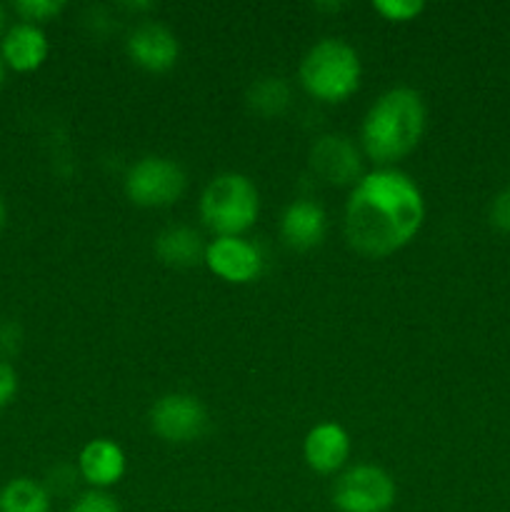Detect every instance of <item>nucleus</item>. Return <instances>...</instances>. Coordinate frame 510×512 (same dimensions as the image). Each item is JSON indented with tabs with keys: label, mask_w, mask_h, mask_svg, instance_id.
Returning <instances> with one entry per match:
<instances>
[{
	"label": "nucleus",
	"mask_w": 510,
	"mask_h": 512,
	"mask_svg": "<svg viewBox=\"0 0 510 512\" xmlns=\"http://www.w3.org/2000/svg\"><path fill=\"white\" fill-rule=\"evenodd\" d=\"M425 218L418 185L400 170H375L358 180L345 205V235L358 253L385 258L415 238Z\"/></svg>",
	"instance_id": "nucleus-1"
},
{
	"label": "nucleus",
	"mask_w": 510,
	"mask_h": 512,
	"mask_svg": "<svg viewBox=\"0 0 510 512\" xmlns=\"http://www.w3.org/2000/svg\"><path fill=\"white\" fill-rule=\"evenodd\" d=\"M425 103L415 90L393 88L370 105L363 120V148L380 165L405 158L425 133Z\"/></svg>",
	"instance_id": "nucleus-2"
},
{
	"label": "nucleus",
	"mask_w": 510,
	"mask_h": 512,
	"mask_svg": "<svg viewBox=\"0 0 510 512\" xmlns=\"http://www.w3.org/2000/svg\"><path fill=\"white\" fill-rule=\"evenodd\" d=\"M300 80L313 98L343 103L360 85L358 53L343 40H320L300 63Z\"/></svg>",
	"instance_id": "nucleus-3"
},
{
	"label": "nucleus",
	"mask_w": 510,
	"mask_h": 512,
	"mask_svg": "<svg viewBox=\"0 0 510 512\" xmlns=\"http://www.w3.org/2000/svg\"><path fill=\"white\" fill-rule=\"evenodd\" d=\"M258 190L240 173H223L208 183L200 198V218L220 238H238L258 218Z\"/></svg>",
	"instance_id": "nucleus-4"
},
{
	"label": "nucleus",
	"mask_w": 510,
	"mask_h": 512,
	"mask_svg": "<svg viewBox=\"0 0 510 512\" xmlns=\"http://www.w3.org/2000/svg\"><path fill=\"white\" fill-rule=\"evenodd\" d=\"M185 183L183 168L173 160L143 158L128 170L125 193L140 208H165L183 195Z\"/></svg>",
	"instance_id": "nucleus-5"
},
{
	"label": "nucleus",
	"mask_w": 510,
	"mask_h": 512,
	"mask_svg": "<svg viewBox=\"0 0 510 512\" xmlns=\"http://www.w3.org/2000/svg\"><path fill=\"white\" fill-rule=\"evenodd\" d=\"M333 503L340 512H388L395 503V483L375 465H358L338 480Z\"/></svg>",
	"instance_id": "nucleus-6"
},
{
	"label": "nucleus",
	"mask_w": 510,
	"mask_h": 512,
	"mask_svg": "<svg viewBox=\"0 0 510 512\" xmlns=\"http://www.w3.org/2000/svg\"><path fill=\"white\" fill-rule=\"evenodd\" d=\"M150 428L168 443H190L205 433L208 413L193 395H165L150 410Z\"/></svg>",
	"instance_id": "nucleus-7"
},
{
	"label": "nucleus",
	"mask_w": 510,
	"mask_h": 512,
	"mask_svg": "<svg viewBox=\"0 0 510 512\" xmlns=\"http://www.w3.org/2000/svg\"><path fill=\"white\" fill-rule=\"evenodd\" d=\"M205 265L228 283H250L260 275L263 258L258 248L240 238H218L205 248Z\"/></svg>",
	"instance_id": "nucleus-8"
},
{
	"label": "nucleus",
	"mask_w": 510,
	"mask_h": 512,
	"mask_svg": "<svg viewBox=\"0 0 510 512\" xmlns=\"http://www.w3.org/2000/svg\"><path fill=\"white\" fill-rule=\"evenodd\" d=\"M315 173L333 185H348L360 175V155L345 135H323L310 150Z\"/></svg>",
	"instance_id": "nucleus-9"
},
{
	"label": "nucleus",
	"mask_w": 510,
	"mask_h": 512,
	"mask_svg": "<svg viewBox=\"0 0 510 512\" xmlns=\"http://www.w3.org/2000/svg\"><path fill=\"white\" fill-rule=\"evenodd\" d=\"M128 53L140 68L163 73L178 60V40L168 28L158 23H143L130 33Z\"/></svg>",
	"instance_id": "nucleus-10"
},
{
	"label": "nucleus",
	"mask_w": 510,
	"mask_h": 512,
	"mask_svg": "<svg viewBox=\"0 0 510 512\" xmlns=\"http://www.w3.org/2000/svg\"><path fill=\"white\" fill-rule=\"evenodd\" d=\"M350 455V438L338 423H320L305 438V460L315 473H335Z\"/></svg>",
	"instance_id": "nucleus-11"
},
{
	"label": "nucleus",
	"mask_w": 510,
	"mask_h": 512,
	"mask_svg": "<svg viewBox=\"0 0 510 512\" xmlns=\"http://www.w3.org/2000/svg\"><path fill=\"white\" fill-rule=\"evenodd\" d=\"M0 58L13 70L30 73V70L40 68L43 60L48 58V38L38 25H13L0 43Z\"/></svg>",
	"instance_id": "nucleus-12"
},
{
	"label": "nucleus",
	"mask_w": 510,
	"mask_h": 512,
	"mask_svg": "<svg viewBox=\"0 0 510 512\" xmlns=\"http://www.w3.org/2000/svg\"><path fill=\"white\" fill-rule=\"evenodd\" d=\"M325 213L313 200H295L283 213V240L295 250H310L323 243Z\"/></svg>",
	"instance_id": "nucleus-13"
},
{
	"label": "nucleus",
	"mask_w": 510,
	"mask_h": 512,
	"mask_svg": "<svg viewBox=\"0 0 510 512\" xmlns=\"http://www.w3.org/2000/svg\"><path fill=\"white\" fill-rule=\"evenodd\" d=\"M80 475L95 488H110L125 473V455L113 440H90L80 453Z\"/></svg>",
	"instance_id": "nucleus-14"
},
{
	"label": "nucleus",
	"mask_w": 510,
	"mask_h": 512,
	"mask_svg": "<svg viewBox=\"0 0 510 512\" xmlns=\"http://www.w3.org/2000/svg\"><path fill=\"white\" fill-rule=\"evenodd\" d=\"M155 253L165 265H173V268H190L200 258H205L200 235L193 228H185V225L163 230L155 240Z\"/></svg>",
	"instance_id": "nucleus-15"
},
{
	"label": "nucleus",
	"mask_w": 510,
	"mask_h": 512,
	"mask_svg": "<svg viewBox=\"0 0 510 512\" xmlns=\"http://www.w3.org/2000/svg\"><path fill=\"white\" fill-rule=\"evenodd\" d=\"M0 512H50V493L33 478H15L0 488Z\"/></svg>",
	"instance_id": "nucleus-16"
},
{
	"label": "nucleus",
	"mask_w": 510,
	"mask_h": 512,
	"mask_svg": "<svg viewBox=\"0 0 510 512\" xmlns=\"http://www.w3.org/2000/svg\"><path fill=\"white\" fill-rule=\"evenodd\" d=\"M288 100H290V90L280 78L258 80L248 93L250 108H253L255 113L265 115V118L283 113V110L288 108Z\"/></svg>",
	"instance_id": "nucleus-17"
},
{
	"label": "nucleus",
	"mask_w": 510,
	"mask_h": 512,
	"mask_svg": "<svg viewBox=\"0 0 510 512\" xmlns=\"http://www.w3.org/2000/svg\"><path fill=\"white\" fill-rule=\"evenodd\" d=\"M13 8L15 13L23 18V23L38 25V23H45V20L55 18V15H60V10L65 8V3L63 0H18Z\"/></svg>",
	"instance_id": "nucleus-18"
},
{
	"label": "nucleus",
	"mask_w": 510,
	"mask_h": 512,
	"mask_svg": "<svg viewBox=\"0 0 510 512\" xmlns=\"http://www.w3.org/2000/svg\"><path fill=\"white\" fill-rule=\"evenodd\" d=\"M373 8L383 15L385 20H393V23H405V20H413L423 13L425 5L420 0H375Z\"/></svg>",
	"instance_id": "nucleus-19"
},
{
	"label": "nucleus",
	"mask_w": 510,
	"mask_h": 512,
	"mask_svg": "<svg viewBox=\"0 0 510 512\" xmlns=\"http://www.w3.org/2000/svg\"><path fill=\"white\" fill-rule=\"evenodd\" d=\"M70 512H120V505L115 503V498H110L108 493L93 490V493H85L83 498L70 508Z\"/></svg>",
	"instance_id": "nucleus-20"
},
{
	"label": "nucleus",
	"mask_w": 510,
	"mask_h": 512,
	"mask_svg": "<svg viewBox=\"0 0 510 512\" xmlns=\"http://www.w3.org/2000/svg\"><path fill=\"white\" fill-rule=\"evenodd\" d=\"M490 223L498 230H503V233H510V185L493 198V205H490Z\"/></svg>",
	"instance_id": "nucleus-21"
},
{
	"label": "nucleus",
	"mask_w": 510,
	"mask_h": 512,
	"mask_svg": "<svg viewBox=\"0 0 510 512\" xmlns=\"http://www.w3.org/2000/svg\"><path fill=\"white\" fill-rule=\"evenodd\" d=\"M15 393H18V375L5 360H0V408H5Z\"/></svg>",
	"instance_id": "nucleus-22"
},
{
	"label": "nucleus",
	"mask_w": 510,
	"mask_h": 512,
	"mask_svg": "<svg viewBox=\"0 0 510 512\" xmlns=\"http://www.w3.org/2000/svg\"><path fill=\"white\" fill-rule=\"evenodd\" d=\"M20 345V328L15 323L0 325V353L10 355L15 353Z\"/></svg>",
	"instance_id": "nucleus-23"
},
{
	"label": "nucleus",
	"mask_w": 510,
	"mask_h": 512,
	"mask_svg": "<svg viewBox=\"0 0 510 512\" xmlns=\"http://www.w3.org/2000/svg\"><path fill=\"white\" fill-rule=\"evenodd\" d=\"M3 225H5V203L3 198H0V230H3Z\"/></svg>",
	"instance_id": "nucleus-24"
},
{
	"label": "nucleus",
	"mask_w": 510,
	"mask_h": 512,
	"mask_svg": "<svg viewBox=\"0 0 510 512\" xmlns=\"http://www.w3.org/2000/svg\"><path fill=\"white\" fill-rule=\"evenodd\" d=\"M5 20H8V15H5V8L0 5V33H3V28H5Z\"/></svg>",
	"instance_id": "nucleus-25"
},
{
	"label": "nucleus",
	"mask_w": 510,
	"mask_h": 512,
	"mask_svg": "<svg viewBox=\"0 0 510 512\" xmlns=\"http://www.w3.org/2000/svg\"><path fill=\"white\" fill-rule=\"evenodd\" d=\"M3 80H5V63L3 58H0V85H3Z\"/></svg>",
	"instance_id": "nucleus-26"
}]
</instances>
